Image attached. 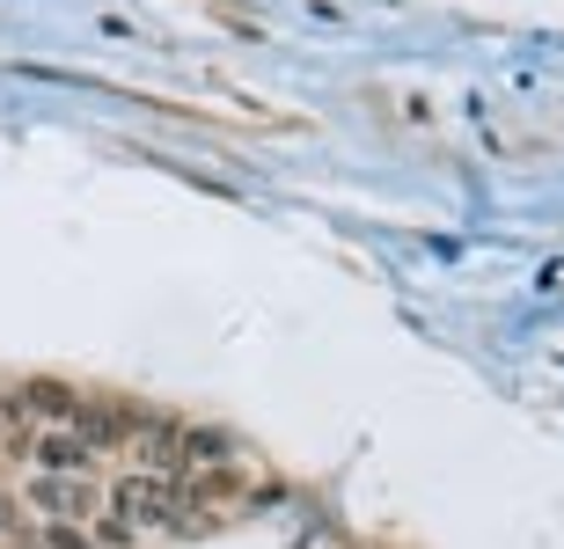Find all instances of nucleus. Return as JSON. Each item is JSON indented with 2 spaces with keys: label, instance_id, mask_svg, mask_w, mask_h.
I'll use <instances>...</instances> for the list:
<instances>
[{
  "label": "nucleus",
  "instance_id": "1",
  "mask_svg": "<svg viewBox=\"0 0 564 549\" xmlns=\"http://www.w3.org/2000/svg\"><path fill=\"white\" fill-rule=\"evenodd\" d=\"M176 484L169 476H154V469H132V476H118V491H110V513L126 520V528H154V520H176Z\"/></svg>",
  "mask_w": 564,
  "mask_h": 549
},
{
  "label": "nucleus",
  "instance_id": "2",
  "mask_svg": "<svg viewBox=\"0 0 564 549\" xmlns=\"http://www.w3.org/2000/svg\"><path fill=\"white\" fill-rule=\"evenodd\" d=\"M88 454H96V447H88L82 432H44V440H37L44 476H82V469H88Z\"/></svg>",
  "mask_w": 564,
  "mask_h": 549
},
{
  "label": "nucleus",
  "instance_id": "3",
  "mask_svg": "<svg viewBox=\"0 0 564 549\" xmlns=\"http://www.w3.org/2000/svg\"><path fill=\"white\" fill-rule=\"evenodd\" d=\"M74 432H82L88 447H110V440H126V432H140V425H132L126 410H104V403H82V410H74Z\"/></svg>",
  "mask_w": 564,
  "mask_h": 549
},
{
  "label": "nucleus",
  "instance_id": "4",
  "mask_svg": "<svg viewBox=\"0 0 564 549\" xmlns=\"http://www.w3.org/2000/svg\"><path fill=\"white\" fill-rule=\"evenodd\" d=\"M140 462L154 469V476L184 469V432H169V425H147V432H140Z\"/></svg>",
  "mask_w": 564,
  "mask_h": 549
},
{
  "label": "nucleus",
  "instance_id": "5",
  "mask_svg": "<svg viewBox=\"0 0 564 549\" xmlns=\"http://www.w3.org/2000/svg\"><path fill=\"white\" fill-rule=\"evenodd\" d=\"M37 506L66 520V513H88L96 498H88V484H82V476H44V484H37Z\"/></svg>",
  "mask_w": 564,
  "mask_h": 549
},
{
  "label": "nucleus",
  "instance_id": "6",
  "mask_svg": "<svg viewBox=\"0 0 564 549\" xmlns=\"http://www.w3.org/2000/svg\"><path fill=\"white\" fill-rule=\"evenodd\" d=\"M22 403H30V410H44V418H74V410H82V396H74L66 381H30V388H22Z\"/></svg>",
  "mask_w": 564,
  "mask_h": 549
},
{
  "label": "nucleus",
  "instance_id": "7",
  "mask_svg": "<svg viewBox=\"0 0 564 549\" xmlns=\"http://www.w3.org/2000/svg\"><path fill=\"white\" fill-rule=\"evenodd\" d=\"M184 462H228V432H184Z\"/></svg>",
  "mask_w": 564,
  "mask_h": 549
},
{
  "label": "nucleus",
  "instance_id": "8",
  "mask_svg": "<svg viewBox=\"0 0 564 549\" xmlns=\"http://www.w3.org/2000/svg\"><path fill=\"white\" fill-rule=\"evenodd\" d=\"M228 491H235V476H228V469H213L206 484H198V498H228Z\"/></svg>",
  "mask_w": 564,
  "mask_h": 549
},
{
  "label": "nucleus",
  "instance_id": "9",
  "mask_svg": "<svg viewBox=\"0 0 564 549\" xmlns=\"http://www.w3.org/2000/svg\"><path fill=\"white\" fill-rule=\"evenodd\" d=\"M52 549H88V535H82V528H66V520H59V528H52Z\"/></svg>",
  "mask_w": 564,
  "mask_h": 549
},
{
  "label": "nucleus",
  "instance_id": "10",
  "mask_svg": "<svg viewBox=\"0 0 564 549\" xmlns=\"http://www.w3.org/2000/svg\"><path fill=\"white\" fill-rule=\"evenodd\" d=\"M0 528H15V506H8V498H0Z\"/></svg>",
  "mask_w": 564,
  "mask_h": 549
}]
</instances>
